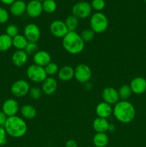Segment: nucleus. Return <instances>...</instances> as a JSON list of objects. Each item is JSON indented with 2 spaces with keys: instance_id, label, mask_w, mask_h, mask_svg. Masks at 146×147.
Masks as SVG:
<instances>
[{
  "instance_id": "20e7f679",
  "label": "nucleus",
  "mask_w": 146,
  "mask_h": 147,
  "mask_svg": "<svg viewBox=\"0 0 146 147\" xmlns=\"http://www.w3.org/2000/svg\"><path fill=\"white\" fill-rule=\"evenodd\" d=\"M90 26L95 34H101L104 32L108 28V18L101 11L95 12L90 17Z\"/></svg>"
},
{
  "instance_id": "5701e85b",
  "label": "nucleus",
  "mask_w": 146,
  "mask_h": 147,
  "mask_svg": "<svg viewBox=\"0 0 146 147\" xmlns=\"http://www.w3.org/2000/svg\"><path fill=\"white\" fill-rule=\"evenodd\" d=\"M95 147H105L109 143V137L106 133H96L92 139Z\"/></svg>"
},
{
  "instance_id": "ea45409f",
  "label": "nucleus",
  "mask_w": 146,
  "mask_h": 147,
  "mask_svg": "<svg viewBox=\"0 0 146 147\" xmlns=\"http://www.w3.org/2000/svg\"><path fill=\"white\" fill-rule=\"evenodd\" d=\"M115 130V126L113 123H110V126H109V129H108V131L110 132H113Z\"/></svg>"
},
{
  "instance_id": "6e6552de",
  "label": "nucleus",
  "mask_w": 146,
  "mask_h": 147,
  "mask_svg": "<svg viewBox=\"0 0 146 147\" xmlns=\"http://www.w3.org/2000/svg\"><path fill=\"white\" fill-rule=\"evenodd\" d=\"M30 88L29 83L27 80L19 79L12 83L10 90L11 94L15 97L22 98L28 94Z\"/></svg>"
},
{
  "instance_id": "dca6fc26",
  "label": "nucleus",
  "mask_w": 146,
  "mask_h": 147,
  "mask_svg": "<svg viewBox=\"0 0 146 147\" xmlns=\"http://www.w3.org/2000/svg\"><path fill=\"white\" fill-rule=\"evenodd\" d=\"M34 64L44 67L48 63L52 62L51 55L45 50H38L33 55Z\"/></svg>"
},
{
  "instance_id": "39448f33",
  "label": "nucleus",
  "mask_w": 146,
  "mask_h": 147,
  "mask_svg": "<svg viewBox=\"0 0 146 147\" xmlns=\"http://www.w3.org/2000/svg\"><path fill=\"white\" fill-rule=\"evenodd\" d=\"M26 73H27V78L31 81L35 83H42L48 77L44 67L35 64H32L29 66Z\"/></svg>"
},
{
  "instance_id": "4468645a",
  "label": "nucleus",
  "mask_w": 146,
  "mask_h": 147,
  "mask_svg": "<svg viewBox=\"0 0 146 147\" xmlns=\"http://www.w3.org/2000/svg\"><path fill=\"white\" fill-rule=\"evenodd\" d=\"M130 87L133 93L141 95L146 93V79L143 77H135L130 81Z\"/></svg>"
},
{
  "instance_id": "f03ea898",
  "label": "nucleus",
  "mask_w": 146,
  "mask_h": 147,
  "mask_svg": "<svg viewBox=\"0 0 146 147\" xmlns=\"http://www.w3.org/2000/svg\"><path fill=\"white\" fill-rule=\"evenodd\" d=\"M4 128L9 136L17 139L24 136L28 129L25 120L18 116L7 118Z\"/></svg>"
},
{
  "instance_id": "4c0bfd02",
  "label": "nucleus",
  "mask_w": 146,
  "mask_h": 147,
  "mask_svg": "<svg viewBox=\"0 0 146 147\" xmlns=\"http://www.w3.org/2000/svg\"><path fill=\"white\" fill-rule=\"evenodd\" d=\"M65 147H78L77 142L74 139H69L65 143Z\"/></svg>"
},
{
  "instance_id": "7ed1b4c3",
  "label": "nucleus",
  "mask_w": 146,
  "mask_h": 147,
  "mask_svg": "<svg viewBox=\"0 0 146 147\" xmlns=\"http://www.w3.org/2000/svg\"><path fill=\"white\" fill-rule=\"evenodd\" d=\"M63 48L71 55L81 53L84 48V42L80 34L74 32H69L62 38Z\"/></svg>"
},
{
  "instance_id": "a211bd4d",
  "label": "nucleus",
  "mask_w": 146,
  "mask_h": 147,
  "mask_svg": "<svg viewBox=\"0 0 146 147\" xmlns=\"http://www.w3.org/2000/svg\"><path fill=\"white\" fill-rule=\"evenodd\" d=\"M59 80L63 82L70 81L74 78V68L72 66L64 65L60 68L57 73Z\"/></svg>"
},
{
  "instance_id": "e433bc0d",
  "label": "nucleus",
  "mask_w": 146,
  "mask_h": 147,
  "mask_svg": "<svg viewBox=\"0 0 146 147\" xmlns=\"http://www.w3.org/2000/svg\"><path fill=\"white\" fill-rule=\"evenodd\" d=\"M7 116L3 113L2 111H0V126H4L6 121L7 120Z\"/></svg>"
},
{
  "instance_id": "c85d7f7f",
  "label": "nucleus",
  "mask_w": 146,
  "mask_h": 147,
  "mask_svg": "<svg viewBox=\"0 0 146 147\" xmlns=\"http://www.w3.org/2000/svg\"><path fill=\"white\" fill-rule=\"evenodd\" d=\"M44 68L48 77H53L58 73L59 70H60L59 66L53 62H50V63H48Z\"/></svg>"
},
{
  "instance_id": "7c9ffc66",
  "label": "nucleus",
  "mask_w": 146,
  "mask_h": 147,
  "mask_svg": "<svg viewBox=\"0 0 146 147\" xmlns=\"http://www.w3.org/2000/svg\"><path fill=\"white\" fill-rule=\"evenodd\" d=\"M6 34L11 37V38L19 34V29L18 26L14 24H10L6 28Z\"/></svg>"
},
{
  "instance_id": "cd10ccee",
  "label": "nucleus",
  "mask_w": 146,
  "mask_h": 147,
  "mask_svg": "<svg viewBox=\"0 0 146 147\" xmlns=\"http://www.w3.org/2000/svg\"><path fill=\"white\" fill-rule=\"evenodd\" d=\"M42 9L47 14H52L57 9V3L54 0H44L42 2Z\"/></svg>"
},
{
  "instance_id": "1a4fd4ad",
  "label": "nucleus",
  "mask_w": 146,
  "mask_h": 147,
  "mask_svg": "<svg viewBox=\"0 0 146 147\" xmlns=\"http://www.w3.org/2000/svg\"><path fill=\"white\" fill-rule=\"evenodd\" d=\"M50 33L57 38H63L69 32L64 21L60 20L52 22L50 25Z\"/></svg>"
},
{
  "instance_id": "4be33fe9",
  "label": "nucleus",
  "mask_w": 146,
  "mask_h": 147,
  "mask_svg": "<svg viewBox=\"0 0 146 147\" xmlns=\"http://www.w3.org/2000/svg\"><path fill=\"white\" fill-rule=\"evenodd\" d=\"M21 116L27 120H31L37 116V109L34 106L30 104L24 105L20 109Z\"/></svg>"
},
{
  "instance_id": "9d476101",
  "label": "nucleus",
  "mask_w": 146,
  "mask_h": 147,
  "mask_svg": "<svg viewBox=\"0 0 146 147\" xmlns=\"http://www.w3.org/2000/svg\"><path fill=\"white\" fill-rule=\"evenodd\" d=\"M24 36L28 42H37L41 37L40 27L34 23L27 24L24 29Z\"/></svg>"
},
{
  "instance_id": "ddd939ff",
  "label": "nucleus",
  "mask_w": 146,
  "mask_h": 147,
  "mask_svg": "<svg viewBox=\"0 0 146 147\" xmlns=\"http://www.w3.org/2000/svg\"><path fill=\"white\" fill-rule=\"evenodd\" d=\"M42 11V4L38 0H31L27 4L26 13L31 18L40 17Z\"/></svg>"
},
{
  "instance_id": "473e14b6",
  "label": "nucleus",
  "mask_w": 146,
  "mask_h": 147,
  "mask_svg": "<svg viewBox=\"0 0 146 147\" xmlns=\"http://www.w3.org/2000/svg\"><path fill=\"white\" fill-rule=\"evenodd\" d=\"M38 50L39 47L37 42H28V44L24 49V51L28 55H34Z\"/></svg>"
},
{
  "instance_id": "a878e982",
  "label": "nucleus",
  "mask_w": 146,
  "mask_h": 147,
  "mask_svg": "<svg viewBox=\"0 0 146 147\" xmlns=\"http://www.w3.org/2000/svg\"><path fill=\"white\" fill-rule=\"evenodd\" d=\"M64 23L69 32H74L79 26V19H77L75 16L71 14L66 18Z\"/></svg>"
},
{
  "instance_id": "2f4dec72",
  "label": "nucleus",
  "mask_w": 146,
  "mask_h": 147,
  "mask_svg": "<svg viewBox=\"0 0 146 147\" xmlns=\"http://www.w3.org/2000/svg\"><path fill=\"white\" fill-rule=\"evenodd\" d=\"M90 5L92 9L95 10L97 12H100L105 7V1L104 0H92Z\"/></svg>"
},
{
  "instance_id": "f3484780",
  "label": "nucleus",
  "mask_w": 146,
  "mask_h": 147,
  "mask_svg": "<svg viewBox=\"0 0 146 147\" xmlns=\"http://www.w3.org/2000/svg\"><path fill=\"white\" fill-rule=\"evenodd\" d=\"M113 109L111 105L102 101L96 106L95 113L97 117L107 119L113 114Z\"/></svg>"
},
{
  "instance_id": "9b49d317",
  "label": "nucleus",
  "mask_w": 146,
  "mask_h": 147,
  "mask_svg": "<svg viewBox=\"0 0 146 147\" xmlns=\"http://www.w3.org/2000/svg\"><path fill=\"white\" fill-rule=\"evenodd\" d=\"M19 111V105L18 102L14 98H8L3 103L1 106V111L7 116H17Z\"/></svg>"
},
{
  "instance_id": "c756f323",
  "label": "nucleus",
  "mask_w": 146,
  "mask_h": 147,
  "mask_svg": "<svg viewBox=\"0 0 146 147\" xmlns=\"http://www.w3.org/2000/svg\"><path fill=\"white\" fill-rule=\"evenodd\" d=\"M94 35H95V33L91 29H85V30H82L80 34V37L84 42V43L92 41L94 39Z\"/></svg>"
},
{
  "instance_id": "bb28decb",
  "label": "nucleus",
  "mask_w": 146,
  "mask_h": 147,
  "mask_svg": "<svg viewBox=\"0 0 146 147\" xmlns=\"http://www.w3.org/2000/svg\"><path fill=\"white\" fill-rule=\"evenodd\" d=\"M117 91H118L119 97L121 100H127L133 93L130 86L127 84L120 86Z\"/></svg>"
},
{
  "instance_id": "f257e3e1",
  "label": "nucleus",
  "mask_w": 146,
  "mask_h": 147,
  "mask_svg": "<svg viewBox=\"0 0 146 147\" xmlns=\"http://www.w3.org/2000/svg\"><path fill=\"white\" fill-rule=\"evenodd\" d=\"M113 114L117 121L126 124L134 120L136 111L133 103L128 100H119L114 106Z\"/></svg>"
},
{
  "instance_id": "f8f14e48",
  "label": "nucleus",
  "mask_w": 146,
  "mask_h": 147,
  "mask_svg": "<svg viewBox=\"0 0 146 147\" xmlns=\"http://www.w3.org/2000/svg\"><path fill=\"white\" fill-rule=\"evenodd\" d=\"M103 101L110 105H115L120 100L118 91L113 87H107L102 91Z\"/></svg>"
},
{
  "instance_id": "c9c22d12",
  "label": "nucleus",
  "mask_w": 146,
  "mask_h": 147,
  "mask_svg": "<svg viewBox=\"0 0 146 147\" xmlns=\"http://www.w3.org/2000/svg\"><path fill=\"white\" fill-rule=\"evenodd\" d=\"M7 134L4 126H0V146H4L7 142Z\"/></svg>"
},
{
  "instance_id": "f704fd0d",
  "label": "nucleus",
  "mask_w": 146,
  "mask_h": 147,
  "mask_svg": "<svg viewBox=\"0 0 146 147\" xmlns=\"http://www.w3.org/2000/svg\"><path fill=\"white\" fill-rule=\"evenodd\" d=\"M9 18V14L6 9L0 7V24H5Z\"/></svg>"
},
{
  "instance_id": "423d86ee",
  "label": "nucleus",
  "mask_w": 146,
  "mask_h": 147,
  "mask_svg": "<svg viewBox=\"0 0 146 147\" xmlns=\"http://www.w3.org/2000/svg\"><path fill=\"white\" fill-rule=\"evenodd\" d=\"M90 3L85 1H81L74 4L72 8V14L75 16L77 19H86L92 14Z\"/></svg>"
},
{
  "instance_id": "393cba45",
  "label": "nucleus",
  "mask_w": 146,
  "mask_h": 147,
  "mask_svg": "<svg viewBox=\"0 0 146 147\" xmlns=\"http://www.w3.org/2000/svg\"><path fill=\"white\" fill-rule=\"evenodd\" d=\"M12 38L7 34H0V52H6L12 47Z\"/></svg>"
},
{
  "instance_id": "a19ab883",
  "label": "nucleus",
  "mask_w": 146,
  "mask_h": 147,
  "mask_svg": "<svg viewBox=\"0 0 146 147\" xmlns=\"http://www.w3.org/2000/svg\"><path fill=\"white\" fill-rule=\"evenodd\" d=\"M38 1H41V2H42V1H44V0H38Z\"/></svg>"
},
{
  "instance_id": "72a5a7b5",
  "label": "nucleus",
  "mask_w": 146,
  "mask_h": 147,
  "mask_svg": "<svg viewBox=\"0 0 146 147\" xmlns=\"http://www.w3.org/2000/svg\"><path fill=\"white\" fill-rule=\"evenodd\" d=\"M42 93V90L39 87L30 88L29 92L30 97L33 100H39V99L41 98Z\"/></svg>"
},
{
  "instance_id": "58836bf2",
  "label": "nucleus",
  "mask_w": 146,
  "mask_h": 147,
  "mask_svg": "<svg viewBox=\"0 0 146 147\" xmlns=\"http://www.w3.org/2000/svg\"><path fill=\"white\" fill-rule=\"evenodd\" d=\"M16 0H0V1L5 5H11Z\"/></svg>"
},
{
  "instance_id": "412c9836",
  "label": "nucleus",
  "mask_w": 146,
  "mask_h": 147,
  "mask_svg": "<svg viewBox=\"0 0 146 147\" xmlns=\"http://www.w3.org/2000/svg\"><path fill=\"white\" fill-rule=\"evenodd\" d=\"M110 123L107 119L97 117L93 121L92 127L96 133H106L108 131Z\"/></svg>"
},
{
  "instance_id": "6ab92c4d",
  "label": "nucleus",
  "mask_w": 146,
  "mask_h": 147,
  "mask_svg": "<svg viewBox=\"0 0 146 147\" xmlns=\"http://www.w3.org/2000/svg\"><path fill=\"white\" fill-rule=\"evenodd\" d=\"M28 55L24 50H16L11 55V62L16 67H21L27 63Z\"/></svg>"
},
{
  "instance_id": "aec40b11",
  "label": "nucleus",
  "mask_w": 146,
  "mask_h": 147,
  "mask_svg": "<svg viewBox=\"0 0 146 147\" xmlns=\"http://www.w3.org/2000/svg\"><path fill=\"white\" fill-rule=\"evenodd\" d=\"M27 3L24 0H16L10 5V13L14 17H19L26 12Z\"/></svg>"
},
{
  "instance_id": "0eeeda50",
  "label": "nucleus",
  "mask_w": 146,
  "mask_h": 147,
  "mask_svg": "<svg viewBox=\"0 0 146 147\" xmlns=\"http://www.w3.org/2000/svg\"><path fill=\"white\" fill-rule=\"evenodd\" d=\"M92 73L90 67L84 63H80L74 68V78L80 83H87L91 79Z\"/></svg>"
},
{
  "instance_id": "b1692460",
  "label": "nucleus",
  "mask_w": 146,
  "mask_h": 147,
  "mask_svg": "<svg viewBox=\"0 0 146 147\" xmlns=\"http://www.w3.org/2000/svg\"><path fill=\"white\" fill-rule=\"evenodd\" d=\"M28 44V40L24 35L19 34L12 38V45L17 50H24L26 46Z\"/></svg>"
},
{
  "instance_id": "79ce46f5",
  "label": "nucleus",
  "mask_w": 146,
  "mask_h": 147,
  "mask_svg": "<svg viewBox=\"0 0 146 147\" xmlns=\"http://www.w3.org/2000/svg\"><path fill=\"white\" fill-rule=\"evenodd\" d=\"M144 1H145V3H146V0H144Z\"/></svg>"
},
{
  "instance_id": "2eb2a0df",
  "label": "nucleus",
  "mask_w": 146,
  "mask_h": 147,
  "mask_svg": "<svg viewBox=\"0 0 146 147\" xmlns=\"http://www.w3.org/2000/svg\"><path fill=\"white\" fill-rule=\"evenodd\" d=\"M58 83L57 80L53 77H47L42 83V93L47 96H51L57 91Z\"/></svg>"
}]
</instances>
